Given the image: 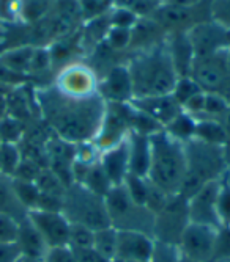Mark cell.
Returning a JSON list of instances; mask_svg holds the SVG:
<instances>
[{
	"mask_svg": "<svg viewBox=\"0 0 230 262\" xmlns=\"http://www.w3.org/2000/svg\"><path fill=\"white\" fill-rule=\"evenodd\" d=\"M35 98L44 123L54 135L73 145L95 141L107 107L100 93L78 99L65 96L55 86H49L36 90Z\"/></svg>",
	"mask_w": 230,
	"mask_h": 262,
	"instance_id": "cell-1",
	"label": "cell"
},
{
	"mask_svg": "<svg viewBox=\"0 0 230 262\" xmlns=\"http://www.w3.org/2000/svg\"><path fill=\"white\" fill-rule=\"evenodd\" d=\"M126 68L131 77L132 98L172 94L180 79L167 42H158L148 49L137 51Z\"/></svg>",
	"mask_w": 230,
	"mask_h": 262,
	"instance_id": "cell-2",
	"label": "cell"
},
{
	"mask_svg": "<svg viewBox=\"0 0 230 262\" xmlns=\"http://www.w3.org/2000/svg\"><path fill=\"white\" fill-rule=\"evenodd\" d=\"M185 176V145L170 137L164 129L150 135V168L147 174L148 181L172 196L178 195Z\"/></svg>",
	"mask_w": 230,
	"mask_h": 262,
	"instance_id": "cell-3",
	"label": "cell"
},
{
	"mask_svg": "<svg viewBox=\"0 0 230 262\" xmlns=\"http://www.w3.org/2000/svg\"><path fill=\"white\" fill-rule=\"evenodd\" d=\"M186 154V176L181 182L178 195L189 200L208 182L221 181L230 168L224 146L191 138L183 143Z\"/></svg>",
	"mask_w": 230,
	"mask_h": 262,
	"instance_id": "cell-4",
	"label": "cell"
},
{
	"mask_svg": "<svg viewBox=\"0 0 230 262\" xmlns=\"http://www.w3.org/2000/svg\"><path fill=\"white\" fill-rule=\"evenodd\" d=\"M62 213L71 225H82L93 231L110 226L106 200L82 184H73L66 188Z\"/></svg>",
	"mask_w": 230,
	"mask_h": 262,
	"instance_id": "cell-5",
	"label": "cell"
},
{
	"mask_svg": "<svg viewBox=\"0 0 230 262\" xmlns=\"http://www.w3.org/2000/svg\"><path fill=\"white\" fill-rule=\"evenodd\" d=\"M104 200L112 228L117 231H137L153 237L155 215L129 196L123 184L112 185Z\"/></svg>",
	"mask_w": 230,
	"mask_h": 262,
	"instance_id": "cell-6",
	"label": "cell"
},
{
	"mask_svg": "<svg viewBox=\"0 0 230 262\" xmlns=\"http://www.w3.org/2000/svg\"><path fill=\"white\" fill-rule=\"evenodd\" d=\"M188 225V200L180 195H172L166 206L155 215L153 239L177 247Z\"/></svg>",
	"mask_w": 230,
	"mask_h": 262,
	"instance_id": "cell-7",
	"label": "cell"
},
{
	"mask_svg": "<svg viewBox=\"0 0 230 262\" xmlns=\"http://www.w3.org/2000/svg\"><path fill=\"white\" fill-rule=\"evenodd\" d=\"M227 51L228 49H224L206 57H194L188 77H191L205 93H218L230 77Z\"/></svg>",
	"mask_w": 230,
	"mask_h": 262,
	"instance_id": "cell-8",
	"label": "cell"
},
{
	"mask_svg": "<svg viewBox=\"0 0 230 262\" xmlns=\"http://www.w3.org/2000/svg\"><path fill=\"white\" fill-rule=\"evenodd\" d=\"M129 102H107L101 127L95 137V145L103 152L123 141L129 132Z\"/></svg>",
	"mask_w": 230,
	"mask_h": 262,
	"instance_id": "cell-9",
	"label": "cell"
},
{
	"mask_svg": "<svg viewBox=\"0 0 230 262\" xmlns=\"http://www.w3.org/2000/svg\"><path fill=\"white\" fill-rule=\"evenodd\" d=\"M54 86L65 96L78 99L98 94V79L93 69L82 63H71L65 66L59 73Z\"/></svg>",
	"mask_w": 230,
	"mask_h": 262,
	"instance_id": "cell-10",
	"label": "cell"
},
{
	"mask_svg": "<svg viewBox=\"0 0 230 262\" xmlns=\"http://www.w3.org/2000/svg\"><path fill=\"white\" fill-rule=\"evenodd\" d=\"M216 228L189 223L183 231L180 242L177 245L180 254L191 257L199 262H212L215 241H216Z\"/></svg>",
	"mask_w": 230,
	"mask_h": 262,
	"instance_id": "cell-11",
	"label": "cell"
},
{
	"mask_svg": "<svg viewBox=\"0 0 230 262\" xmlns=\"http://www.w3.org/2000/svg\"><path fill=\"white\" fill-rule=\"evenodd\" d=\"M27 219L36 228L48 248L68 247L71 223L68 222V219L62 212H46L32 209L27 213Z\"/></svg>",
	"mask_w": 230,
	"mask_h": 262,
	"instance_id": "cell-12",
	"label": "cell"
},
{
	"mask_svg": "<svg viewBox=\"0 0 230 262\" xmlns=\"http://www.w3.org/2000/svg\"><path fill=\"white\" fill-rule=\"evenodd\" d=\"M185 33L193 47L194 57H206L228 49L227 30H224L210 19L194 24Z\"/></svg>",
	"mask_w": 230,
	"mask_h": 262,
	"instance_id": "cell-13",
	"label": "cell"
},
{
	"mask_svg": "<svg viewBox=\"0 0 230 262\" xmlns=\"http://www.w3.org/2000/svg\"><path fill=\"white\" fill-rule=\"evenodd\" d=\"M221 181L205 184L196 195L188 200V215L189 223L206 225L219 229L221 222L216 212V200L219 193Z\"/></svg>",
	"mask_w": 230,
	"mask_h": 262,
	"instance_id": "cell-14",
	"label": "cell"
},
{
	"mask_svg": "<svg viewBox=\"0 0 230 262\" xmlns=\"http://www.w3.org/2000/svg\"><path fill=\"white\" fill-rule=\"evenodd\" d=\"M153 247L155 239L148 234L137 231H119L115 257L125 262H148Z\"/></svg>",
	"mask_w": 230,
	"mask_h": 262,
	"instance_id": "cell-15",
	"label": "cell"
},
{
	"mask_svg": "<svg viewBox=\"0 0 230 262\" xmlns=\"http://www.w3.org/2000/svg\"><path fill=\"white\" fill-rule=\"evenodd\" d=\"M98 93L106 102H129L132 99V85L126 64L109 69L106 77L98 82Z\"/></svg>",
	"mask_w": 230,
	"mask_h": 262,
	"instance_id": "cell-16",
	"label": "cell"
},
{
	"mask_svg": "<svg viewBox=\"0 0 230 262\" xmlns=\"http://www.w3.org/2000/svg\"><path fill=\"white\" fill-rule=\"evenodd\" d=\"M136 108L142 110L148 116H151L156 123L163 126V129L174 120V118L181 113V105L175 101L172 94H164V96H150V98H132L129 101Z\"/></svg>",
	"mask_w": 230,
	"mask_h": 262,
	"instance_id": "cell-17",
	"label": "cell"
},
{
	"mask_svg": "<svg viewBox=\"0 0 230 262\" xmlns=\"http://www.w3.org/2000/svg\"><path fill=\"white\" fill-rule=\"evenodd\" d=\"M100 163L112 185H120L129 174V145L128 137L100 156Z\"/></svg>",
	"mask_w": 230,
	"mask_h": 262,
	"instance_id": "cell-18",
	"label": "cell"
},
{
	"mask_svg": "<svg viewBox=\"0 0 230 262\" xmlns=\"http://www.w3.org/2000/svg\"><path fill=\"white\" fill-rule=\"evenodd\" d=\"M16 245L19 247L22 257L33 260V262L43 260L46 253L49 250L48 245L44 244L43 237L40 235V232L36 231V228L32 225V222L29 219H24L22 222H19Z\"/></svg>",
	"mask_w": 230,
	"mask_h": 262,
	"instance_id": "cell-19",
	"label": "cell"
},
{
	"mask_svg": "<svg viewBox=\"0 0 230 262\" xmlns=\"http://www.w3.org/2000/svg\"><path fill=\"white\" fill-rule=\"evenodd\" d=\"M129 174L147 178L150 168V137L129 132Z\"/></svg>",
	"mask_w": 230,
	"mask_h": 262,
	"instance_id": "cell-20",
	"label": "cell"
},
{
	"mask_svg": "<svg viewBox=\"0 0 230 262\" xmlns=\"http://www.w3.org/2000/svg\"><path fill=\"white\" fill-rule=\"evenodd\" d=\"M29 210L17 200L11 178L0 173V215H7L17 223L27 219Z\"/></svg>",
	"mask_w": 230,
	"mask_h": 262,
	"instance_id": "cell-21",
	"label": "cell"
},
{
	"mask_svg": "<svg viewBox=\"0 0 230 262\" xmlns=\"http://www.w3.org/2000/svg\"><path fill=\"white\" fill-rule=\"evenodd\" d=\"M194 138L216 146L225 148L227 145V134L224 126L221 124V121L210 120V118H199V120H196Z\"/></svg>",
	"mask_w": 230,
	"mask_h": 262,
	"instance_id": "cell-22",
	"label": "cell"
},
{
	"mask_svg": "<svg viewBox=\"0 0 230 262\" xmlns=\"http://www.w3.org/2000/svg\"><path fill=\"white\" fill-rule=\"evenodd\" d=\"M35 47L32 46H22L16 47V49L7 51L4 54H0V64L7 68L11 73H29L32 55H33Z\"/></svg>",
	"mask_w": 230,
	"mask_h": 262,
	"instance_id": "cell-23",
	"label": "cell"
},
{
	"mask_svg": "<svg viewBox=\"0 0 230 262\" xmlns=\"http://www.w3.org/2000/svg\"><path fill=\"white\" fill-rule=\"evenodd\" d=\"M54 0H19V20L26 26H33L48 16Z\"/></svg>",
	"mask_w": 230,
	"mask_h": 262,
	"instance_id": "cell-24",
	"label": "cell"
},
{
	"mask_svg": "<svg viewBox=\"0 0 230 262\" xmlns=\"http://www.w3.org/2000/svg\"><path fill=\"white\" fill-rule=\"evenodd\" d=\"M164 130H166L170 137L177 138V140L181 141V143H185V141L194 138L196 118H193L189 113H186V112H183V110H181V113H178V115L174 118V120L164 127Z\"/></svg>",
	"mask_w": 230,
	"mask_h": 262,
	"instance_id": "cell-25",
	"label": "cell"
},
{
	"mask_svg": "<svg viewBox=\"0 0 230 262\" xmlns=\"http://www.w3.org/2000/svg\"><path fill=\"white\" fill-rule=\"evenodd\" d=\"M117 237H119V231L112 226L95 231L93 250L101 256H104L106 259L110 260L115 259V254H117Z\"/></svg>",
	"mask_w": 230,
	"mask_h": 262,
	"instance_id": "cell-26",
	"label": "cell"
},
{
	"mask_svg": "<svg viewBox=\"0 0 230 262\" xmlns=\"http://www.w3.org/2000/svg\"><path fill=\"white\" fill-rule=\"evenodd\" d=\"M81 184L85 185L88 190H91L93 193L103 196V198L107 195V192H109L110 187H112V184H110L107 174L104 173V170H103V166H101L100 160L90 166L88 171H87V174L84 176V179H82Z\"/></svg>",
	"mask_w": 230,
	"mask_h": 262,
	"instance_id": "cell-27",
	"label": "cell"
},
{
	"mask_svg": "<svg viewBox=\"0 0 230 262\" xmlns=\"http://www.w3.org/2000/svg\"><path fill=\"white\" fill-rule=\"evenodd\" d=\"M11 182H13L14 193H16L17 200L21 201V204L24 206L27 210L35 209L38 198H40V193H41L40 188L36 187V184L32 181L16 179V178H11Z\"/></svg>",
	"mask_w": 230,
	"mask_h": 262,
	"instance_id": "cell-28",
	"label": "cell"
},
{
	"mask_svg": "<svg viewBox=\"0 0 230 262\" xmlns=\"http://www.w3.org/2000/svg\"><path fill=\"white\" fill-rule=\"evenodd\" d=\"M216 212L221 222V226L230 225V176L228 171L221 179L219 185V193L216 200Z\"/></svg>",
	"mask_w": 230,
	"mask_h": 262,
	"instance_id": "cell-29",
	"label": "cell"
},
{
	"mask_svg": "<svg viewBox=\"0 0 230 262\" xmlns=\"http://www.w3.org/2000/svg\"><path fill=\"white\" fill-rule=\"evenodd\" d=\"M93 235H95L93 229L82 226V225H71L68 247H70L71 250L93 248Z\"/></svg>",
	"mask_w": 230,
	"mask_h": 262,
	"instance_id": "cell-30",
	"label": "cell"
},
{
	"mask_svg": "<svg viewBox=\"0 0 230 262\" xmlns=\"http://www.w3.org/2000/svg\"><path fill=\"white\" fill-rule=\"evenodd\" d=\"M115 8H123L134 13L137 17H150L158 8L155 0H112Z\"/></svg>",
	"mask_w": 230,
	"mask_h": 262,
	"instance_id": "cell-31",
	"label": "cell"
},
{
	"mask_svg": "<svg viewBox=\"0 0 230 262\" xmlns=\"http://www.w3.org/2000/svg\"><path fill=\"white\" fill-rule=\"evenodd\" d=\"M203 90L191 79V77H180L177 80V85L172 91V96L175 98V101L181 105H185L191 98H194L196 94L202 93Z\"/></svg>",
	"mask_w": 230,
	"mask_h": 262,
	"instance_id": "cell-32",
	"label": "cell"
},
{
	"mask_svg": "<svg viewBox=\"0 0 230 262\" xmlns=\"http://www.w3.org/2000/svg\"><path fill=\"white\" fill-rule=\"evenodd\" d=\"M212 262H230V228L221 226L216 232Z\"/></svg>",
	"mask_w": 230,
	"mask_h": 262,
	"instance_id": "cell-33",
	"label": "cell"
},
{
	"mask_svg": "<svg viewBox=\"0 0 230 262\" xmlns=\"http://www.w3.org/2000/svg\"><path fill=\"white\" fill-rule=\"evenodd\" d=\"M210 20L224 30H230V0H212L208 5Z\"/></svg>",
	"mask_w": 230,
	"mask_h": 262,
	"instance_id": "cell-34",
	"label": "cell"
},
{
	"mask_svg": "<svg viewBox=\"0 0 230 262\" xmlns=\"http://www.w3.org/2000/svg\"><path fill=\"white\" fill-rule=\"evenodd\" d=\"M148 179V178H147ZM169 195L166 192H163L159 187H156L151 181H148V187H147V196H145V207L156 215V213L166 206V203L169 201Z\"/></svg>",
	"mask_w": 230,
	"mask_h": 262,
	"instance_id": "cell-35",
	"label": "cell"
},
{
	"mask_svg": "<svg viewBox=\"0 0 230 262\" xmlns=\"http://www.w3.org/2000/svg\"><path fill=\"white\" fill-rule=\"evenodd\" d=\"M104 42L115 51L126 49L131 44V29H122V27H109Z\"/></svg>",
	"mask_w": 230,
	"mask_h": 262,
	"instance_id": "cell-36",
	"label": "cell"
},
{
	"mask_svg": "<svg viewBox=\"0 0 230 262\" xmlns=\"http://www.w3.org/2000/svg\"><path fill=\"white\" fill-rule=\"evenodd\" d=\"M21 137L22 126L14 118H4L0 121V143H13V145H16V141H19Z\"/></svg>",
	"mask_w": 230,
	"mask_h": 262,
	"instance_id": "cell-37",
	"label": "cell"
},
{
	"mask_svg": "<svg viewBox=\"0 0 230 262\" xmlns=\"http://www.w3.org/2000/svg\"><path fill=\"white\" fill-rule=\"evenodd\" d=\"M180 251L175 245L155 241L153 253L148 262H178Z\"/></svg>",
	"mask_w": 230,
	"mask_h": 262,
	"instance_id": "cell-38",
	"label": "cell"
},
{
	"mask_svg": "<svg viewBox=\"0 0 230 262\" xmlns=\"http://www.w3.org/2000/svg\"><path fill=\"white\" fill-rule=\"evenodd\" d=\"M109 0H79L81 16L84 19H97L104 14Z\"/></svg>",
	"mask_w": 230,
	"mask_h": 262,
	"instance_id": "cell-39",
	"label": "cell"
},
{
	"mask_svg": "<svg viewBox=\"0 0 230 262\" xmlns=\"http://www.w3.org/2000/svg\"><path fill=\"white\" fill-rule=\"evenodd\" d=\"M139 20L134 13L123 10V8H115L109 14V24L110 27H122V29H132L136 26V22Z\"/></svg>",
	"mask_w": 230,
	"mask_h": 262,
	"instance_id": "cell-40",
	"label": "cell"
},
{
	"mask_svg": "<svg viewBox=\"0 0 230 262\" xmlns=\"http://www.w3.org/2000/svg\"><path fill=\"white\" fill-rule=\"evenodd\" d=\"M19 223L11 217L0 215V244H14L17 239Z\"/></svg>",
	"mask_w": 230,
	"mask_h": 262,
	"instance_id": "cell-41",
	"label": "cell"
},
{
	"mask_svg": "<svg viewBox=\"0 0 230 262\" xmlns=\"http://www.w3.org/2000/svg\"><path fill=\"white\" fill-rule=\"evenodd\" d=\"M43 262H79V260L70 247H59V248H49Z\"/></svg>",
	"mask_w": 230,
	"mask_h": 262,
	"instance_id": "cell-42",
	"label": "cell"
},
{
	"mask_svg": "<svg viewBox=\"0 0 230 262\" xmlns=\"http://www.w3.org/2000/svg\"><path fill=\"white\" fill-rule=\"evenodd\" d=\"M0 22H21L19 0H0Z\"/></svg>",
	"mask_w": 230,
	"mask_h": 262,
	"instance_id": "cell-43",
	"label": "cell"
},
{
	"mask_svg": "<svg viewBox=\"0 0 230 262\" xmlns=\"http://www.w3.org/2000/svg\"><path fill=\"white\" fill-rule=\"evenodd\" d=\"M22 253L14 244H0V262H21Z\"/></svg>",
	"mask_w": 230,
	"mask_h": 262,
	"instance_id": "cell-44",
	"label": "cell"
},
{
	"mask_svg": "<svg viewBox=\"0 0 230 262\" xmlns=\"http://www.w3.org/2000/svg\"><path fill=\"white\" fill-rule=\"evenodd\" d=\"M79 262H110V259H106L100 253H97L93 248H84V250H73Z\"/></svg>",
	"mask_w": 230,
	"mask_h": 262,
	"instance_id": "cell-45",
	"label": "cell"
},
{
	"mask_svg": "<svg viewBox=\"0 0 230 262\" xmlns=\"http://www.w3.org/2000/svg\"><path fill=\"white\" fill-rule=\"evenodd\" d=\"M203 2V0H164L163 4H172V5H178V7H197Z\"/></svg>",
	"mask_w": 230,
	"mask_h": 262,
	"instance_id": "cell-46",
	"label": "cell"
},
{
	"mask_svg": "<svg viewBox=\"0 0 230 262\" xmlns=\"http://www.w3.org/2000/svg\"><path fill=\"white\" fill-rule=\"evenodd\" d=\"M5 112H7V99H5V96L0 94V121L5 118Z\"/></svg>",
	"mask_w": 230,
	"mask_h": 262,
	"instance_id": "cell-47",
	"label": "cell"
},
{
	"mask_svg": "<svg viewBox=\"0 0 230 262\" xmlns=\"http://www.w3.org/2000/svg\"><path fill=\"white\" fill-rule=\"evenodd\" d=\"M178 262H199V260H194V259H191V257H186V256L180 254V257H178Z\"/></svg>",
	"mask_w": 230,
	"mask_h": 262,
	"instance_id": "cell-48",
	"label": "cell"
},
{
	"mask_svg": "<svg viewBox=\"0 0 230 262\" xmlns=\"http://www.w3.org/2000/svg\"><path fill=\"white\" fill-rule=\"evenodd\" d=\"M227 68H228V73H230V49L227 51Z\"/></svg>",
	"mask_w": 230,
	"mask_h": 262,
	"instance_id": "cell-49",
	"label": "cell"
},
{
	"mask_svg": "<svg viewBox=\"0 0 230 262\" xmlns=\"http://www.w3.org/2000/svg\"><path fill=\"white\" fill-rule=\"evenodd\" d=\"M227 47L230 49V30L227 32Z\"/></svg>",
	"mask_w": 230,
	"mask_h": 262,
	"instance_id": "cell-50",
	"label": "cell"
},
{
	"mask_svg": "<svg viewBox=\"0 0 230 262\" xmlns=\"http://www.w3.org/2000/svg\"><path fill=\"white\" fill-rule=\"evenodd\" d=\"M110 262H125V260H122V259H119V257H115V259H112Z\"/></svg>",
	"mask_w": 230,
	"mask_h": 262,
	"instance_id": "cell-51",
	"label": "cell"
},
{
	"mask_svg": "<svg viewBox=\"0 0 230 262\" xmlns=\"http://www.w3.org/2000/svg\"><path fill=\"white\" fill-rule=\"evenodd\" d=\"M21 262H33V260H29V259H24V257H22V260Z\"/></svg>",
	"mask_w": 230,
	"mask_h": 262,
	"instance_id": "cell-52",
	"label": "cell"
},
{
	"mask_svg": "<svg viewBox=\"0 0 230 262\" xmlns=\"http://www.w3.org/2000/svg\"><path fill=\"white\" fill-rule=\"evenodd\" d=\"M155 2H158V4H163V2H164V0H155Z\"/></svg>",
	"mask_w": 230,
	"mask_h": 262,
	"instance_id": "cell-53",
	"label": "cell"
},
{
	"mask_svg": "<svg viewBox=\"0 0 230 262\" xmlns=\"http://www.w3.org/2000/svg\"><path fill=\"white\" fill-rule=\"evenodd\" d=\"M228 176H230V168H228Z\"/></svg>",
	"mask_w": 230,
	"mask_h": 262,
	"instance_id": "cell-54",
	"label": "cell"
},
{
	"mask_svg": "<svg viewBox=\"0 0 230 262\" xmlns=\"http://www.w3.org/2000/svg\"><path fill=\"white\" fill-rule=\"evenodd\" d=\"M228 228H230V225H228Z\"/></svg>",
	"mask_w": 230,
	"mask_h": 262,
	"instance_id": "cell-55",
	"label": "cell"
},
{
	"mask_svg": "<svg viewBox=\"0 0 230 262\" xmlns=\"http://www.w3.org/2000/svg\"><path fill=\"white\" fill-rule=\"evenodd\" d=\"M40 262H43V260H40Z\"/></svg>",
	"mask_w": 230,
	"mask_h": 262,
	"instance_id": "cell-56",
	"label": "cell"
}]
</instances>
